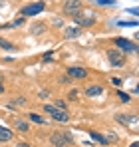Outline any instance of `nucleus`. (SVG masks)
Here are the masks:
<instances>
[{
  "label": "nucleus",
  "mask_w": 139,
  "mask_h": 147,
  "mask_svg": "<svg viewBox=\"0 0 139 147\" xmlns=\"http://www.w3.org/2000/svg\"><path fill=\"white\" fill-rule=\"evenodd\" d=\"M42 109L46 111L48 115H52V119L54 121H60V123H68L70 121V115L66 113V111H62V109H56L52 103H44L42 105Z\"/></svg>",
  "instance_id": "f257e3e1"
},
{
  "label": "nucleus",
  "mask_w": 139,
  "mask_h": 147,
  "mask_svg": "<svg viewBox=\"0 0 139 147\" xmlns=\"http://www.w3.org/2000/svg\"><path fill=\"white\" fill-rule=\"evenodd\" d=\"M50 141L54 147H70V143L74 141L70 133H60V131H54L50 135Z\"/></svg>",
  "instance_id": "f03ea898"
},
{
  "label": "nucleus",
  "mask_w": 139,
  "mask_h": 147,
  "mask_svg": "<svg viewBox=\"0 0 139 147\" xmlns=\"http://www.w3.org/2000/svg\"><path fill=\"white\" fill-rule=\"evenodd\" d=\"M44 8H46L44 2H32V4H26L20 12H22V16H34V14H40Z\"/></svg>",
  "instance_id": "7ed1b4c3"
},
{
  "label": "nucleus",
  "mask_w": 139,
  "mask_h": 147,
  "mask_svg": "<svg viewBox=\"0 0 139 147\" xmlns=\"http://www.w3.org/2000/svg\"><path fill=\"white\" fill-rule=\"evenodd\" d=\"M62 8H64V12L70 14V16H78L82 12V2H78V0H66L62 4Z\"/></svg>",
  "instance_id": "20e7f679"
},
{
  "label": "nucleus",
  "mask_w": 139,
  "mask_h": 147,
  "mask_svg": "<svg viewBox=\"0 0 139 147\" xmlns=\"http://www.w3.org/2000/svg\"><path fill=\"white\" fill-rule=\"evenodd\" d=\"M107 60H109V64L115 66V68L125 66V56H123L121 52H117V50H109V52H107Z\"/></svg>",
  "instance_id": "39448f33"
},
{
  "label": "nucleus",
  "mask_w": 139,
  "mask_h": 147,
  "mask_svg": "<svg viewBox=\"0 0 139 147\" xmlns=\"http://www.w3.org/2000/svg\"><path fill=\"white\" fill-rule=\"evenodd\" d=\"M74 22L80 26H93L95 24V14L93 12H90V14H78V16H74Z\"/></svg>",
  "instance_id": "423d86ee"
},
{
  "label": "nucleus",
  "mask_w": 139,
  "mask_h": 147,
  "mask_svg": "<svg viewBox=\"0 0 139 147\" xmlns=\"http://www.w3.org/2000/svg\"><path fill=\"white\" fill-rule=\"evenodd\" d=\"M68 76L74 80H84L88 76V70L82 68V66H72V68H68Z\"/></svg>",
  "instance_id": "0eeeda50"
},
{
  "label": "nucleus",
  "mask_w": 139,
  "mask_h": 147,
  "mask_svg": "<svg viewBox=\"0 0 139 147\" xmlns=\"http://www.w3.org/2000/svg\"><path fill=\"white\" fill-rule=\"evenodd\" d=\"M113 42H115L117 48H121L123 52H135V50H137L135 44H131V42H129V40H125V38H115Z\"/></svg>",
  "instance_id": "6e6552de"
},
{
  "label": "nucleus",
  "mask_w": 139,
  "mask_h": 147,
  "mask_svg": "<svg viewBox=\"0 0 139 147\" xmlns=\"http://www.w3.org/2000/svg\"><path fill=\"white\" fill-rule=\"evenodd\" d=\"M12 125H14L18 131H22V133H28V131H30V123L26 121V119H20V117H14V119H12Z\"/></svg>",
  "instance_id": "1a4fd4ad"
},
{
  "label": "nucleus",
  "mask_w": 139,
  "mask_h": 147,
  "mask_svg": "<svg viewBox=\"0 0 139 147\" xmlns=\"http://www.w3.org/2000/svg\"><path fill=\"white\" fill-rule=\"evenodd\" d=\"M99 94H101V86H97V84H92V86L86 88V96L88 98H97Z\"/></svg>",
  "instance_id": "9d476101"
},
{
  "label": "nucleus",
  "mask_w": 139,
  "mask_h": 147,
  "mask_svg": "<svg viewBox=\"0 0 139 147\" xmlns=\"http://www.w3.org/2000/svg\"><path fill=\"white\" fill-rule=\"evenodd\" d=\"M78 36H80V28H78V26L64 30V38H66V40H74V38H78Z\"/></svg>",
  "instance_id": "9b49d317"
},
{
  "label": "nucleus",
  "mask_w": 139,
  "mask_h": 147,
  "mask_svg": "<svg viewBox=\"0 0 139 147\" xmlns=\"http://www.w3.org/2000/svg\"><path fill=\"white\" fill-rule=\"evenodd\" d=\"M30 32H32L34 36H38V34L46 32V22H36V24H32V28H30Z\"/></svg>",
  "instance_id": "f8f14e48"
},
{
  "label": "nucleus",
  "mask_w": 139,
  "mask_h": 147,
  "mask_svg": "<svg viewBox=\"0 0 139 147\" xmlns=\"http://www.w3.org/2000/svg\"><path fill=\"white\" fill-rule=\"evenodd\" d=\"M12 135H14V133H12L8 127H0V141H4V143H6V141H10V139H12Z\"/></svg>",
  "instance_id": "ddd939ff"
},
{
  "label": "nucleus",
  "mask_w": 139,
  "mask_h": 147,
  "mask_svg": "<svg viewBox=\"0 0 139 147\" xmlns=\"http://www.w3.org/2000/svg\"><path fill=\"white\" fill-rule=\"evenodd\" d=\"M90 135H92V139H95V141H97V143H101V145H107V143H109V141H107V137H105V135H101V133H97V131H92Z\"/></svg>",
  "instance_id": "4468645a"
},
{
  "label": "nucleus",
  "mask_w": 139,
  "mask_h": 147,
  "mask_svg": "<svg viewBox=\"0 0 139 147\" xmlns=\"http://www.w3.org/2000/svg\"><path fill=\"white\" fill-rule=\"evenodd\" d=\"M28 119H30V121H34V123H40V125H42V123H46V119H44L42 115H38V113H34V111H30V113H28Z\"/></svg>",
  "instance_id": "2eb2a0df"
},
{
  "label": "nucleus",
  "mask_w": 139,
  "mask_h": 147,
  "mask_svg": "<svg viewBox=\"0 0 139 147\" xmlns=\"http://www.w3.org/2000/svg\"><path fill=\"white\" fill-rule=\"evenodd\" d=\"M0 48H2V50H8V52H10V50H16V46H14L12 42H8L6 38H2V36H0Z\"/></svg>",
  "instance_id": "dca6fc26"
},
{
  "label": "nucleus",
  "mask_w": 139,
  "mask_h": 147,
  "mask_svg": "<svg viewBox=\"0 0 139 147\" xmlns=\"http://www.w3.org/2000/svg\"><path fill=\"white\" fill-rule=\"evenodd\" d=\"M54 107H56V109L66 111V101H64V99H56V101H54Z\"/></svg>",
  "instance_id": "f3484780"
},
{
  "label": "nucleus",
  "mask_w": 139,
  "mask_h": 147,
  "mask_svg": "<svg viewBox=\"0 0 139 147\" xmlns=\"http://www.w3.org/2000/svg\"><path fill=\"white\" fill-rule=\"evenodd\" d=\"M131 119H135V117H129V115H123V113L117 115V121H119V123H129Z\"/></svg>",
  "instance_id": "a211bd4d"
},
{
  "label": "nucleus",
  "mask_w": 139,
  "mask_h": 147,
  "mask_svg": "<svg viewBox=\"0 0 139 147\" xmlns=\"http://www.w3.org/2000/svg\"><path fill=\"white\" fill-rule=\"evenodd\" d=\"M119 98H121V101H129V94H125V92H119Z\"/></svg>",
  "instance_id": "6ab92c4d"
},
{
  "label": "nucleus",
  "mask_w": 139,
  "mask_h": 147,
  "mask_svg": "<svg viewBox=\"0 0 139 147\" xmlns=\"http://www.w3.org/2000/svg\"><path fill=\"white\" fill-rule=\"evenodd\" d=\"M14 101H16V105H24V103H26V98H16ZM14 101H12V103H14Z\"/></svg>",
  "instance_id": "aec40b11"
},
{
  "label": "nucleus",
  "mask_w": 139,
  "mask_h": 147,
  "mask_svg": "<svg viewBox=\"0 0 139 147\" xmlns=\"http://www.w3.org/2000/svg\"><path fill=\"white\" fill-rule=\"evenodd\" d=\"M52 24H54V26H58V28H60V26L64 24V20H60V18H54V20H52Z\"/></svg>",
  "instance_id": "412c9836"
},
{
  "label": "nucleus",
  "mask_w": 139,
  "mask_h": 147,
  "mask_svg": "<svg viewBox=\"0 0 139 147\" xmlns=\"http://www.w3.org/2000/svg\"><path fill=\"white\" fill-rule=\"evenodd\" d=\"M78 96H80V94H78L76 90H72V92H70V99H78Z\"/></svg>",
  "instance_id": "4be33fe9"
},
{
  "label": "nucleus",
  "mask_w": 139,
  "mask_h": 147,
  "mask_svg": "<svg viewBox=\"0 0 139 147\" xmlns=\"http://www.w3.org/2000/svg\"><path fill=\"white\" fill-rule=\"evenodd\" d=\"M14 147H32V145H28V143H24V141H20V143H16Z\"/></svg>",
  "instance_id": "5701e85b"
},
{
  "label": "nucleus",
  "mask_w": 139,
  "mask_h": 147,
  "mask_svg": "<svg viewBox=\"0 0 139 147\" xmlns=\"http://www.w3.org/2000/svg\"><path fill=\"white\" fill-rule=\"evenodd\" d=\"M4 90H6V88H4V82H2V78H0V94H4Z\"/></svg>",
  "instance_id": "b1692460"
},
{
  "label": "nucleus",
  "mask_w": 139,
  "mask_h": 147,
  "mask_svg": "<svg viewBox=\"0 0 139 147\" xmlns=\"http://www.w3.org/2000/svg\"><path fill=\"white\" fill-rule=\"evenodd\" d=\"M111 82H113V84H115V86H121V80H119V78H113V80H111Z\"/></svg>",
  "instance_id": "393cba45"
},
{
  "label": "nucleus",
  "mask_w": 139,
  "mask_h": 147,
  "mask_svg": "<svg viewBox=\"0 0 139 147\" xmlns=\"http://www.w3.org/2000/svg\"><path fill=\"white\" fill-rule=\"evenodd\" d=\"M131 147H139V143H133V145H131Z\"/></svg>",
  "instance_id": "a878e982"
}]
</instances>
